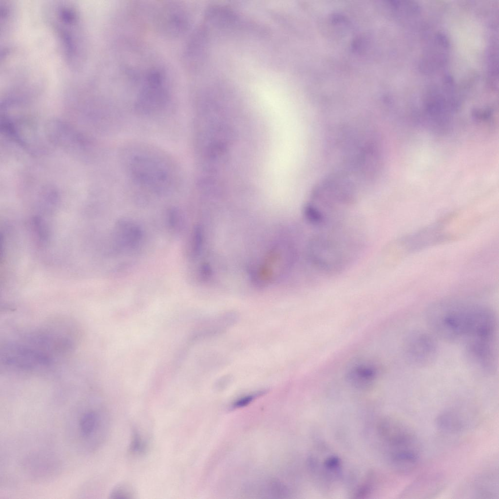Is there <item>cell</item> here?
<instances>
[{"label": "cell", "instance_id": "obj_1", "mask_svg": "<svg viewBox=\"0 0 499 499\" xmlns=\"http://www.w3.org/2000/svg\"><path fill=\"white\" fill-rule=\"evenodd\" d=\"M313 235L307 246L311 264L326 273L340 272L346 268L360 253L363 237L358 227L348 224L346 218L321 229Z\"/></svg>", "mask_w": 499, "mask_h": 499}, {"label": "cell", "instance_id": "obj_2", "mask_svg": "<svg viewBox=\"0 0 499 499\" xmlns=\"http://www.w3.org/2000/svg\"><path fill=\"white\" fill-rule=\"evenodd\" d=\"M483 307V305L463 300H440L427 307L425 321L437 338L449 343L463 344L476 331Z\"/></svg>", "mask_w": 499, "mask_h": 499}, {"label": "cell", "instance_id": "obj_3", "mask_svg": "<svg viewBox=\"0 0 499 499\" xmlns=\"http://www.w3.org/2000/svg\"><path fill=\"white\" fill-rule=\"evenodd\" d=\"M380 429L391 465L407 467L420 461V442L415 432L408 423L396 418L387 417L382 421Z\"/></svg>", "mask_w": 499, "mask_h": 499}, {"label": "cell", "instance_id": "obj_4", "mask_svg": "<svg viewBox=\"0 0 499 499\" xmlns=\"http://www.w3.org/2000/svg\"><path fill=\"white\" fill-rule=\"evenodd\" d=\"M163 161L149 155L135 154L129 162L133 178L145 187L156 192L168 189L172 184V176Z\"/></svg>", "mask_w": 499, "mask_h": 499}, {"label": "cell", "instance_id": "obj_5", "mask_svg": "<svg viewBox=\"0 0 499 499\" xmlns=\"http://www.w3.org/2000/svg\"><path fill=\"white\" fill-rule=\"evenodd\" d=\"M52 361L50 354L30 343L8 344L1 352V361L4 365L21 371L41 370L49 367Z\"/></svg>", "mask_w": 499, "mask_h": 499}, {"label": "cell", "instance_id": "obj_6", "mask_svg": "<svg viewBox=\"0 0 499 499\" xmlns=\"http://www.w3.org/2000/svg\"><path fill=\"white\" fill-rule=\"evenodd\" d=\"M166 82L160 70L153 69L148 73L136 101L135 107L139 112L150 114L165 105L168 98Z\"/></svg>", "mask_w": 499, "mask_h": 499}, {"label": "cell", "instance_id": "obj_7", "mask_svg": "<svg viewBox=\"0 0 499 499\" xmlns=\"http://www.w3.org/2000/svg\"><path fill=\"white\" fill-rule=\"evenodd\" d=\"M437 338L430 333L416 330L409 333L403 345V353L407 362L418 367L433 364L438 354Z\"/></svg>", "mask_w": 499, "mask_h": 499}, {"label": "cell", "instance_id": "obj_8", "mask_svg": "<svg viewBox=\"0 0 499 499\" xmlns=\"http://www.w3.org/2000/svg\"><path fill=\"white\" fill-rule=\"evenodd\" d=\"M160 15V24L170 34L177 35L187 26V19L183 12L175 5H168Z\"/></svg>", "mask_w": 499, "mask_h": 499}, {"label": "cell", "instance_id": "obj_9", "mask_svg": "<svg viewBox=\"0 0 499 499\" xmlns=\"http://www.w3.org/2000/svg\"><path fill=\"white\" fill-rule=\"evenodd\" d=\"M437 428L442 433L456 434L461 432L465 426V422L460 413L455 409H445L437 416Z\"/></svg>", "mask_w": 499, "mask_h": 499}, {"label": "cell", "instance_id": "obj_10", "mask_svg": "<svg viewBox=\"0 0 499 499\" xmlns=\"http://www.w3.org/2000/svg\"><path fill=\"white\" fill-rule=\"evenodd\" d=\"M473 488L480 498H494L493 496L498 495V479L492 473L482 474L475 479Z\"/></svg>", "mask_w": 499, "mask_h": 499}, {"label": "cell", "instance_id": "obj_11", "mask_svg": "<svg viewBox=\"0 0 499 499\" xmlns=\"http://www.w3.org/2000/svg\"><path fill=\"white\" fill-rule=\"evenodd\" d=\"M441 486L440 479L436 476H426L417 479L411 484L406 491V495H429L430 492L436 491Z\"/></svg>", "mask_w": 499, "mask_h": 499}, {"label": "cell", "instance_id": "obj_12", "mask_svg": "<svg viewBox=\"0 0 499 499\" xmlns=\"http://www.w3.org/2000/svg\"><path fill=\"white\" fill-rule=\"evenodd\" d=\"M96 411H87L81 416L78 427L81 436L89 438L95 433L100 425V416Z\"/></svg>", "mask_w": 499, "mask_h": 499}, {"label": "cell", "instance_id": "obj_13", "mask_svg": "<svg viewBox=\"0 0 499 499\" xmlns=\"http://www.w3.org/2000/svg\"><path fill=\"white\" fill-rule=\"evenodd\" d=\"M109 496L112 499H132L134 498V492L128 485L119 484L113 488Z\"/></svg>", "mask_w": 499, "mask_h": 499}, {"label": "cell", "instance_id": "obj_14", "mask_svg": "<svg viewBox=\"0 0 499 499\" xmlns=\"http://www.w3.org/2000/svg\"><path fill=\"white\" fill-rule=\"evenodd\" d=\"M192 242V253L196 256L200 251L202 242V232L199 228L194 230Z\"/></svg>", "mask_w": 499, "mask_h": 499}, {"label": "cell", "instance_id": "obj_15", "mask_svg": "<svg viewBox=\"0 0 499 499\" xmlns=\"http://www.w3.org/2000/svg\"><path fill=\"white\" fill-rule=\"evenodd\" d=\"M145 449V443L140 436L135 433L131 444V451L135 453L142 452Z\"/></svg>", "mask_w": 499, "mask_h": 499}, {"label": "cell", "instance_id": "obj_16", "mask_svg": "<svg viewBox=\"0 0 499 499\" xmlns=\"http://www.w3.org/2000/svg\"><path fill=\"white\" fill-rule=\"evenodd\" d=\"M259 393H254L242 397L237 400L232 405L233 408L245 406L250 403Z\"/></svg>", "mask_w": 499, "mask_h": 499}]
</instances>
